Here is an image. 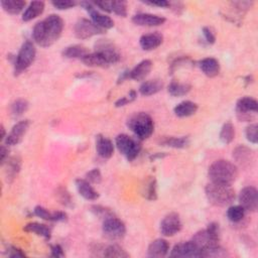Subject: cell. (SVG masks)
Wrapping results in <instances>:
<instances>
[{"instance_id": "cell-1", "label": "cell", "mask_w": 258, "mask_h": 258, "mask_svg": "<svg viewBox=\"0 0 258 258\" xmlns=\"http://www.w3.org/2000/svg\"><path fill=\"white\" fill-rule=\"evenodd\" d=\"M63 29V18L57 14H50L34 25L32 38L38 45L47 47L54 44L60 38Z\"/></svg>"}, {"instance_id": "cell-2", "label": "cell", "mask_w": 258, "mask_h": 258, "mask_svg": "<svg viewBox=\"0 0 258 258\" xmlns=\"http://www.w3.org/2000/svg\"><path fill=\"white\" fill-rule=\"evenodd\" d=\"M208 176L212 183L232 185L238 178V169L229 161L219 160L210 166Z\"/></svg>"}, {"instance_id": "cell-3", "label": "cell", "mask_w": 258, "mask_h": 258, "mask_svg": "<svg viewBox=\"0 0 258 258\" xmlns=\"http://www.w3.org/2000/svg\"><path fill=\"white\" fill-rule=\"evenodd\" d=\"M208 201L217 207H226L231 205L236 198L235 191L231 185L210 183L205 188Z\"/></svg>"}, {"instance_id": "cell-4", "label": "cell", "mask_w": 258, "mask_h": 258, "mask_svg": "<svg viewBox=\"0 0 258 258\" xmlns=\"http://www.w3.org/2000/svg\"><path fill=\"white\" fill-rule=\"evenodd\" d=\"M127 127L133 132L136 138L144 140L152 135L154 131V122L149 114L137 112L128 118Z\"/></svg>"}, {"instance_id": "cell-5", "label": "cell", "mask_w": 258, "mask_h": 258, "mask_svg": "<svg viewBox=\"0 0 258 258\" xmlns=\"http://www.w3.org/2000/svg\"><path fill=\"white\" fill-rule=\"evenodd\" d=\"M115 142L118 150L129 162L134 161L141 150L140 140L136 137H132L124 133L119 134L116 137Z\"/></svg>"}, {"instance_id": "cell-6", "label": "cell", "mask_w": 258, "mask_h": 258, "mask_svg": "<svg viewBox=\"0 0 258 258\" xmlns=\"http://www.w3.org/2000/svg\"><path fill=\"white\" fill-rule=\"evenodd\" d=\"M36 56V49L33 43L29 40H26L19 49L18 54L15 58L14 63V75L18 76L23 71L28 69L34 62Z\"/></svg>"}, {"instance_id": "cell-7", "label": "cell", "mask_w": 258, "mask_h": 258, "mask_svg": "<svg viewBox=\"0 0 258 258\" xmlns=\"http://www.w3.org/2000/svg\"><path fill=\"white\" fill-rule=\"evenodd\" d=\"M102 230L106 238L113 241L122 239L126 234L125 224L115 216L104 220Z\"/></svg>"}, {"instance_id": "cell-8", "label": "cell", "mask_w": 258, "mask_h": 258, "mask_svg": "<svg viewBox=\"0 0 258 258\" xmlns=\"http://www.w3.org/2000/svg\"><path fill=\"white\" fill-rule=\"evenodd\" d=\"M258 103L252 97H243L237 101L236 112L237 117L240 121H250L253 116L252 114L257 113Z\"/></svg>"}, {"instance_id": "cell-9", "label": "cell", "mask_w": 258, "mask_h": 258, "mask_svg": "<svg viewBox=\"0 0 258 258\" xmlns=\"http://www.w3.org/2000/svg\"><path fill=\"white\" fill-rule=\"evenodd\" d=\"M104 29H102L98 25H96L92 20L82 18L79 19L74 27V32L77 38L79 39H87L92 36L104 33Z\"/></svg>"}, {"instance_id": "cell-10", "label": "cell", "mask_w": 258, "mask_h": 258, "mask_svg": "<svg viewBox=\"0 0 258 258\" xmlns=\"http://www.w3.org/2000/svg\"><path fill=\"white\" fill-rule=\"evenodd\" d=\"M80 5L90 14L92 21L98 25L99 27H101L102 29H110L114 26V21L110 16H107L105 14L100 13L95 5L93 4V2H89V1H82L80 2Z\"/></svg>"}, {"instance_id": "cell-11", "label": "cell", "mask_w": 258, "mask_h": 258, "mask_svg": "<svg viewBox=\"0 0 258 258\" xmlns=\"http://www.w3.org/2000/svg\"><path fill=\"white\" fill-rule=\"evenodd\" d=\"M95 51L104 56L110 65L117 64L121 59L118 49L109 39H98L95 43Z\"/></svg>"}, {"instance_id": "cell-12", "label": "cell", "mask_w": 258, "mask_h": 258, "mask_svg": "<svg viewBox=\"0 0 258 258\" xmlns=\"http://www.w3.org/2000/svg\"><path fill=\"white\" fill-rule=\"evenodd\" d=\"M239 203L245 211L256 212L258 208V192L254 187H245L239 194Z\"/></svg>"}, {"instance_id": "cell-13", "label": "cell", "mask_w": 258, "mask_h": 258, "mask_svg": "<svg viewBox=\"0 0 258 258\" xmlns=\"http://www.w3.org/2000/svg\"><path fill=\"white\" fill-rule=\"evenodd\" d=\"M183 224L178 213L168 214L161 223V232L164 236L171 237L182 230Z\"/></svg>"}, {"instance_id": "cell-14", "label": "cell", "mask_w": 258, "mask_h": 258, "mask_svg": "<svg viewBox=\"0 0 258 258\" xmlns=\"http://www.w3.org/2000/svg\"><path fill=\"white\" fill-rule=\"evenodd\" d=\"M172 257H178V258H186V257H201V250L192 242H182L177 244L172 252Z\"/></svg>"}, {"instance_id": "cell-15", "label": "cell", "mask_w": 258, "mask_h": 258, "mask_svg": "<svg viewBox=\"0 0 258 258\" xmlns=\"http://www.w3.org/2000/svg\"><path fill=\"white\" fill-rule=\"evenodd\" d=\"M29 125H30L29 120H22V121H19L18 123H16L5 138L6 145L18 144L22 140L26 131L28 130Z\"/></svg>"}, {"instance_id": "cell-16", "label": "cell", "mask_w": 258, "mask_h": 258, "mask_svg": "<svg viewBox=\"0 0 258 258\" xmlns=\"http://www.w3.org/2000/svg\"><path fill=\"white\" fill-rule=\"evenodd\" d=\"M201 251L208 248V247H211V246H214V245H217L219 243V240L216 239L215 237H213L210 232L205 229V230H202V231H199L197 232L192 240H191Z\"/></svg>"}, {"instance_id": "cell-17", "label": "cell", "mask_w": 258, "mask_h": 258, "mask_svg": "<svg viewBox=\"0 0 258 258\" xmlns=\"http://www.w3.org/2000/svg\"><path fill=\"white\" fill-rule=\"evenodd\" d=\"M166 18L151 13H138L132 17L133 23L140 26H159L166 22Z\"/></svg>"}, {"instance_id": "cell-18", "label": "cell", "mask_w": 258, "mask_h": 258, "mask_svg": "<svg viewBox=\"0 0 258 258\" xmlns=\"http://www.w3.org/2000/svg\"><path fill=\"white\" fill-rule=\"evenodd\" d=\"M96 150L99 156L103 159H110L114 153L113 142L103 135L96 137Z\"/></svg>"}, {"instance_id": "cell-19", "label": "cell", "mask_w": 258, "mask_h": 258, "mask_svg": "<svg viewBox=\"0 0 258 258\" xmlns=\"http://www.w3.org/2000/svg\"><path fill=\"white\" fill-rule=\"evenodd\" d=\"M163 41H164V36L159 31L143 34L139 39L140 46L144 50L156 49L163 43Z\"/></svg>"}, {"instance_id": "cell-20", "label": "cell", "mask_w": 258, "mask_h": 258, "mask_svg": "<svg viewBox=\"0 0 258 258\" xmlns=\"http://www.w3.org/2000/svg\"><path fill=\"white\" fill-rule=\"evenodd\" d=\"M233 158L237 164L242 167H249L253 162V150L245 145L237 146L233 151Z\"/></svg>"}, {"instance_id": "cell-21", "label": "cell", "mask_w": 258, "mask_h": 258, "mask_svg": "<svg viewBox=\"0 0 258 258\" xmlns=\"http://www.w3.org/2000/svg\"><path fill=\"white\" fill-rule=\"evenodd\" d=\"M170 250V245L165 239H156L152 241L147 249L148 257H165Z\"/></svg>"}, {"instance_id": "cell-22", "label": "cell", "mask_w": 258, "mask_h": 258, "mask_svg": "<svg viewBox=\"0 0 258 258\" xmlns=\"http://www.w3.org/2000/svg\"><path fill=\"white\" fill-rule=\"evenodd\" d=\"M152 69V62L149 60H143L137 64L131 71H129V79L134 81L144 80Z\"/></svg>"}, {"instance_id": "cell-23", "label": "cell", "mask_w": 258, "mask_h": 258, "mask_svg": "<svg viewBox=\"0 0 258 258\" xmlns=\"http://www.w3.org/2000/svg\"><path fill=\"white\" fill-rule=\"evenodd\" d=\"M76 187L78 193L88 201H96L99 198V194L95 189L91 186V184L87 180L78 179L76 180Z\"/></svg>"}, {"instance_id": "cell-24", "label": "cell", "mask_w": 258, "mask_h": 258, "mask_svg": "<svg viewBox=\"0 0 258 258\" xmlns=\"http://www.w3.org/2000/svg\"><path fill=\"white\" fill-rule=\"evenodd\" d=\"M142 196L148 201H156L158 199V183L154 177H147L141 189Z\"/></svg>"}, {"instance_id": "cell-25", "label": "cell", "mask_w": 258, "mask_h": 258, "mask_svg": "<svg viewBox=\"0 0 258 258\" xmlns=\"http://www.w3.org/2000/svg\"><path fill=\"white\" fill-rule=\"evenodd\" d=\"M202 72L209 78H214L220 73V64L214 58H206L200 62Z\"/></svg>"}, {"instance_id": "cell-26", "label": "cell", "mask_w": 258, "mask_h": 258, "mask_svg": "<svg viewBox=\"0 0 258 258\" xmlns=\"http://www.w3.org/2000/svg\"><path fill=\"white\" fill-rule=\"evenodd\" d=\"M164 88V82L161 79H153L143 82L139 87V92L142 96H151L159 93Z\"/></svg>"}, {"instance_id": "cell-27", "label": "cell", "mask_w": 258, "mask_h": 258, "mask_svg": "<svg viewBox=\"0 0 258 258\" xmlns=\"http://www.w3.org/2000/svg\"><path fill=\"white\" fill-rule=\"evenodd\" d=\"M82 62L88 67H95V68H107L110 66L106 58L103 55L97 53V51H94L92 54L89 53L87 56H85L82 59Z\"/></svg>"}, {"instance_id": "cell-28", "label": "cell", "mask_w": 258, "mask_h": 258, "mask_svg": "<svg viewBox=\"0 0 258 258\" xmlns=\"http://www.w3.org/2000/svg\"><path fill=\"white\" fill-rule=\"evenodd\" d=\"M198 111V105L192 101H183L174 108V112L178 117L184 118L194 115Z\"/></svg>"}, {"instance_id": "cell-29", "label": "cell", "mask_w": 258, "mask_h": 258, "mask_svg": "<svg viewBox=\"0 0 258 258\" xmlns=\"http://www.w3.org/2000/svg\"><path fill=\"white\" fill-rule=\"evenodd\" d=\"M5 164H6V170H5L6 181L8 183H11L20 172L21 161L17 157H12V158H8Z\"/></svg>"}, {"instance_id": "cell-30", "label": "cell", "mask_w": 258, "mask_h": 258, "mask_svg": "<svg viewBox=\"0 0 258 258\" xmlns=\"http://www.w3.org/2000/svg\"><path fill=\"white\" fill-rule=\"evenodd\" d=\"M44 10V2L42 1H32L27 6L22 14L23 21H30L37 16H39Z\"/></svg>"}, {"instance_id": "cell-31", "label": "cell", "mask_w": 258, "mask_h": 258, "mask_svg": "<svg viewBox=\"0 0 258 258\" xmlns=\"http://www.w3.org/2000/svg\"><path fill=\"white\" fill-rule=\"evenodd\" d=\"M89 54L86 46L82 44H74L67 46L63 50V57L67 59H83L85 56Z\"/></svg>"}, {"instance_id": "cell-32", "label": "cell", "mask_w": 258, "mask_h": 258, "mask_svg": "<svg viewBox=\"0 0 258 258\" xmlns=\"http://www.w3.org/2000/svg\"><path fill=\"white\" fill-rule=\"evenodd\" d=\"M24 231L36 234L37 236L43 237L45 240H49L51 236V228L45 224H39L36 222L29 223L24 226Z\"/></svg>"}, {"instance_id": "cell-33", "label": "cell", "mask_w": 258, "mask_h": 258, "mask_svg": "<svg viewBox=\"0 0 258 258\" xmlns=\"http://www.w3.org/2000/svg\"><path fill=\"white\" fill-rule=\"evenodd\" d=\"M160 144L173 148H186L190 144V138L188 136L163 137L160 140Z\"/></svg>"}, {"instance_id": "cell-34", "label": "cell", "mask_w": 258, "mask_h": 258, "mask_svg": "<svg viewBox=\"0 0 258 258\" xmlns=\"http://www.w3.org/2000/svg\"><path fill=\"white\" fill-rule=\"evenodd\" d=\"M26 5V2L23 0H2L1 6L9 14H18L20 13Z\"/></svg>"}, {"instance_id": "cell-35", "label": "cell", "mask_w": 258, "mask_h": 258, "mask_svg": "<svg viewBox=\"0 0 258 258\" xmlns=\"http://www.w3.org/2000/svg\"><path fill=\"white\" fill-rule=\"evenodd\" d=\"M192 89V86L187 83H180L178 81H173L168 88L169 93L174 97H182L187 95Z\"/></svg>"}, {"instance_id": "cell-36", "label": "cell", "mask_w": 258, "mask_h": 258, "mask_svg": "<svg viewBox=\"0 0 258 258\" xmlns=\"http://www.w3.org/2000/svg\"><path fill=\"white\" fill-rule=\"evenodd\" d=\"M103 256L116 257V258H127L130 255L121 246L113 244V245L107 246L104 250H103Z\"/></svg>"}, {"instance_id": "cell-37", "label": "cell", "mask_w": 258, "mask_h": 258, "mask_svg": "<svg viewBox=\"0 0 258 258\" xmlns=\"http://www.w3.org/2000/svg\"><path fill=\"white\" fill-rule=\"evenodd\" d=\"M246 211L240 205L238 206H231V207L227 210V218L233 222V223H239L241 222L245 217Z\"/></svg>"}, {"instance_id": "cell-38", "label": "cell", "mask_w": 258, "mask_h": 258, "mask_svg": "<svg viewBox=\"0 0 258 258\" xmlns=\"http://www.w3.org/2000/svg\"><path fill=\"white\" fill-rule=\"evenodd\" d=\"M56 198L58 199V201L60 202V204H62L65 207L68 208H72L74 206L73 203V198L71 196V194L68 192V190L64 187H59L56 190Z\"/></svg>"}, {"instance_id": "cell-39", "label": "cell", "mask_w": 258, "mask_h": 258, "mask_svg": "<svg viewBox=\"0 0 258 258\" xmlns=\"http://www.w3.org/2000/svg\"><path fill=\"white\" fill-rule=\"evenodd\" d=\"M235 138V127L231 122H227L223 125L220 131V139L223 143L229 144Z\"/></svg>"}, {"instance_id": "cell-40", "label": "cell", "mask_w": 258, "mask_h": 258, "mask_svg": "<svg viewBox=\"0 0 258 258\" xmlns=\"http://www.w3.org/2000/svg\"><path fill=\"white\" fill-rule=\"evenodd\" d=\"M228 256L227 251L222 248L219 244L206 248L201 251V257H226Z\"/></svg>"}, {"instance_id": "cell-41", "label": "cell", "mask_w": 258, "mask_h": 258, "mask_svg": "<svg viewBox=\"0 0 258 258\" xmlns=\"http://www.w3.org/2000/svg\"><path fill=\"white\" fill-rule=\"evenodd\" d=\"M28 109V102L24 99H18L14 101L11 105V115L14 118L20 117Z\"/></svg>"}, {"instance_id": "cell-42", "label": "cell", "mask_w": 258, "mask_h": 258, "mask_svg": "<svg viewBox=\"0 0 258 258\" xmlns=\"http://www.w3.org/2000/svg\"><path fill=\"white\" fill-rule=\"evenodd\" d=\"M91 212L97 216L98 218L100 219H103V220H106L110 217H113L114 216V213L109 210L108 208H105V207H102V206H92L91 207Z\"/></svg>"}, {"instance_id": "cell-43", "label": "cell", "mask_w": 258, "mask_h": 258, "mask_svg": "<svg viewBox=\"0 0 258 258\" xmlns=\"http://www.w3.org/2000/svg\"><path fill=\"white\" fill-rule=\"evenodd\" d=\"M111 10L118 16L125 17L127 15L126 1H111Z\"/></svg>"}, {"instance_id": "cell-44", "label": "cell", "mask_w": 258, "mask_h": 258, "mask_svg": "<svg viewBox=\"0 0 258 258\" xmlns=\"http://www.w3.org/2000/svg\"><path fill=\"white\" fill-rule=\"evenodd\" d=\"M257 129H258V126L256 123H252L250 125H248L246 127V130H245V135H246V138L248 141H250L251 143L253 144H256L257 143V140H258V137H257Z\"/></svg>"}, {"instance_id": "cell-45", "label": "cell", "mask_w": 258, "mask_h": 258, "mask_svg": "<svg viewBox=\"0 0 258 258\" xmlns=\"http://www.w3.org/2000/svg\"><path fill=\"white\" fill-rule=\"evenodd\" d=\"M34 212V215L43 219V220H46V221H53V213L54 212H49L47 209L41 207V206H36V207L34 208L33 210Z\"/></svg>"}, {"instance_id": "cell-46", "label": "cell", "mask_w": 258, "mask_h": 258, "mask_svg": "<svg viewBox=\"0 0 258 258\" xmlns=\"http://www.w3.org/2000/svg\"><path fill=\"white\" fill-rule=\"evenodd\" d=\"M51 4L59 10H66L75 7L78 3L76 1H72V0H59V1H53Z\"/></svg>"}, {"instance_id": "cell-47", "label": "cell", "mask_w": 258, "mask_h": 258, "mask_svg": "<svg viewBox=\"0 0 258 258\" xmlns=\"http://www.w3.org/2000/svg\"><path fill=\"white\" fill-rule=\"evenodd\" d=\"M137 97V94L135 91H130L129 94L127 96H124V97H121L120 99H118L116 102H115V106L116 107H122V106H125L126 104H128V103L134 101Z\"/></svg>"}, {"instance_id": "cell-48", "label": "cell", "mask_w": 258, "mask_h": 258, "mask_svg": "<svg viewBox=\"0 0 258 258\" xmlns=\"http://www.w3.org/2000/svg\"><path fill=\"white\" fill-rule=\"evenodd\" d=\"M86 180L90 184H100L102 182V175L98 169H93L86 175Z\"/></svg>"}, {"instance_id": "cell-49", "label": "cell", "mask_w": 258, "mask_h": 258, "mask_svg": "<svg viewBox=\"0 0 258 258\" xmlns=\"http://www.w3.org/2000/svg\"><path fill=\"white\" fill-rule=\"evenodd\" d=\"M231 5L234 7V9L236 11H238L239 13H243L245 11H247L249 8H251V6L253 5L252 1H234L231 2Z\"/></svg>"}, {"instance_id": "cell-50", "label": "cell", "mask_w": 258, "mask_h": 258, "mask_svg": "<svg viewBox=\"0 0 258 258\" xmlns=\"http://www.w3.org/2000/svg\"><path fill=\"white\" fill-rule=\"evenodd\" d=\"M203 34H204L205 40L209 44H213L216 41V35L211 27H208V26L203 27Z\"/></svg>"}, {"instance_id": "cell-51", "label": "cell", "mask_w": 258, "mask_h": 258, "mask_svg": "<svg viewBox=\"0 0 258 258\" xmlns=\"http://www.w3.org/2000/svg\"><path fill=\"white\" fill-rule=\"evenodd\" d=\"M8 256L11 258H20V257H25V253L14 246H9L8 247Z\"/></svg>"}, {"instance_id": "cell-52", "label": "cell", "mask_w": 258, "mask_h": 258, "mask_svg": "<svg viewBox=\"0 0 258 258\" xmlns=\"http://www.w3.org/2000/svg\"><path fill=\"white\" fill-rule=\"evenodd\" d=\"M93 4L97 7H99L100 9H102L103 11H106V12H109V13L112 12L111 1H96V2H93Z\"/></svg>"}, {"instance_id": "cell-53", "label": "cell", "mask_w": 258, "mask_h": 258, "mask_svg": "<svg viewBox=\"0 0 258 258\" xmlns=\"http://www.w3.org/2000/svg\"><path fill=\"white\" fill-rule=\"evenodd\" d=\"M50 251H51V256H54V257H64L65 256L64 250L59 244L51 245Z\"/></svg>"}, {"instance_id": "cell-54", "label": "cell", "mask_w": 258, "mask_h": 258, "mask_svg": "<svg viewBox=\"0 0 258 258\" xmlns=\"http://www.w3.org/2000/svg\"><path fill=\"white\" fill-rule=\"evenodd\" d=\"M144 3L147 4V5L159 6V7H162V8L171 6V3L169 1H166V0H156V1H144Z\"/></svg>"}, {"instance_id": "cell-55", "label": "cell", "mask_w": 258, "mask_h": 258, "mask_svg": "<svg viewBox=\"0 0 258 258\" xmlns=\"http://www.w3.org/2000/svg\"><path fill=\"white\" fill-rule=\"evenodd\" d=\"M68 216L65 212L62 211H55L53 213V222H65L67 221Z\"/></svg>"}, {"instance_id": "cell-56", "label": "cell", "mask_w": 258, "mask_h": 258, "mask_svg": "<svg viewBox=\"0 0 258 258\" xmlns=\"http://www.w3.org/2000/svg\"><path fill=\"white\" fill-rule=\"evenodd\" d=\"M8 152H9L8 148L5 145H1V149H0V162H1L2 166L8 160Z\"/></svg>"}, {"instance_id": "cell-57", "label": "cell", "mask_w": 258, "mask_h": 258, "mask_svg": "<svg viewBox=\"0 0 258 258\" xmlns=\"http://www.w3.org/2000/svg\"><path fill=\"white\" fill-rule=\"evenodd\" d=\"M0 130H1V135H0V139L3 140L4 138H6V134H5V128L3 125H1V127H0Z\"/></svg>"}]
</instances>
